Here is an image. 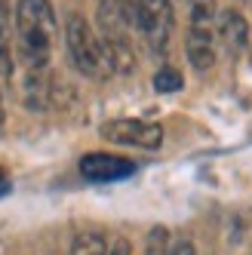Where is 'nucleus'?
I'll return each instance as SVG.
<instances>
[{
  "mask_svg": "<svg viewBox=\"0 0 252 255\" xmlns=\"http://www.w3.org/2000/svg\"><path fill=\"white\" fill-rule=\"evenodd\" d=\"M15 28V52L25 71H49V52L56 40V9L49 0H19L12 12Z\"/></svg>",
  "mask_w": 252,
  "mask_h": 255,
  "instance_id": "nucleus-1",
  "label": "nucleus"
},
{
  "mask_svg": "<svg viewBox=\"0 0 252 255\" xmlns=\"http://www.w3.org/2000/svg\"><path fill=\"white\" fill-rule=\"evenodd\" d=\"M65 46H68V56L77 65L80 74H86V77H111L108 68H105L102 40L96 37V31L89 28V22L80 12H68V19H65Z\"/></svg>",
  "mask_w": 252,
  "mask_h": 255,
  "instance_id": "nucleus-2",
  "label": "nucleus"
},
{
  "mask_svg": "<svg viewBox=\"0 0 252 255\" xmlns=\"http://www.w3.org/2000/svg\"><path fill=\"white\" fill-rule=\"evenodd\" d=\"M102 138L126 144V148H141V151H157L163 144V126L151 120H108L102 123Z\"/></svg>",
  "mask_w": 252,
  "mask_h": 255,
  "instance_id": "nucleus-3",
  "label": "nucleus"
},
{
  "mask_svg": "<svg viewBox=\"0 0 252 255\" xmlns=\"http://www.w3.org/2000/svg\"><path fill=\"white\" fill-rule=\"evenodd\" d=\"M135 28L145 34L154 49L163 52L169 43V31H172V3L169 0H141Z\"/></svg>",
  "mask_w": 252,
  "mask_h": 255,
  "instance_id": "nucleus-4",
  "label": "nucleus"
},
{
  "mask_svg": "<svg viewBox=\"0 0 252 255\" xmlns=\"http://www.w3.org/2000/svg\"><path fill=\"white\" fill-rule=\"evenodd\" d=\"M135 172V163H129L126 157H114V154H86L80 160V175L86 181H96V185H108V181H120L129 178Z\"/></svg>",
  "mask_w": 252,
  "mask_h": 255,
  "instance_id": "nucleus-5",
  "label": "nucleus"
},
{
  "mask_svg": "<svg viewBox=\"0 0 252 255\" xmlns=\"http://www.w3.org/2000/svg\"><path fill=\"white\" fill-rule=\"evenodd\" d=\"M215 34L225 43V49L231 56H240V52L249 46V25L237 9H225L219 12V22H215Z\"/></svg>",
  "mask_w": 252,
  "mask_h": 255,
  "instance_id": "nucleus-6",
  "label": "nucleus"
},
{
  "mask_svg": "<svg viewBox=\"0 0 252 255\" xmlns=\"http://www.w3.org/2000/svg\"><path fill=\"white\" fill-rule=\"evenodd\" d=\"M215 40L219 34L215 31H200V28H188V43H185V52H188V62L194 65V71H209L215 65Z\"/></svg>",
  "mask_w": 252,
  "mask_h": 255,
  "instance_id": "nucleus-7",
  "label": "nucleus"
},
{
  "mask_svg": "<svg viewBox=\"0 0 252 255\" xmlns=\"http://www.w3.org/2000/svg\"><path fill=\"white\" fill-rule=\"evenodd\" d=\"M15 71V56H12V31H9V12L0 0V83H9Z\"/></svg>",
  "mask_w": 252,
  "mask_h": 255,
  "instance_id": "nucleus-8",
  "label": "nucleus"
},
{
  "mask_svg": "<svg viewBox=\"0 0 252 255\" xmlns=\"http://www.w3.org/2000/svg\"><path fill=\"white\" fill-rule=\"evenodd\" d=\"M71 255H108V243H105L102 234L86 231V234L74 237V243H71Z\"/></svg>",
  "mask_w": 252,
  "mask_h": 255,
  "instance_id": "nucleus-9",
  "label": "nucleus"
},
{
  "mask_svg": "<svg viewBox=\"0 0 252 255\" xmlns=\"http://www.w3.org/2000/svg\"><path fill=\"white\" fill-rule=\"evenodd\" d=\"M182 86H185V77H182V71H175L172 65H163L154 74V89L157 93H178Z\"/></svg>",
  "mask_w": 252,
  "mask_h": 255,
  "instance_id": "nucleus-10",
  "label": "nucleus"
},
{
  "mask_svg": "<svg viewBox=\"0 0 252 255\" xmlns=\"http://www.w3.org/2000/svg\"><path fill=\"white\" fill-rule=\"evenodd\" d=\"M172 243H169V231L163 225H157L148 231V240H145V255H169Z\"/></svg>",
  "mask_w": 252,
  "mask_h": 255,
  "instance_id": "nucleus-11",
  "label": "nucleus"
},
{
  "mask_svg": "<svg viewBox=\"0 0 252 255\" xmlns=\"http://www.w3.org/2000/svg\"><path fill=\"white\" fill-rule=\"evenodd\" d=\"M108 255H132V246H129V240H126V237H117V240H114V246L108 249Z\"/></svg>",
  "mask_w": 252,
  "mask_h": 255,
  "instance_id": "nucleus-12",
  "label": "nucleus"
},
{
  "mask_svg": "<svg viewBox=\"0 0 252 255\" xmlns=\"http://www.w3.org/2000/svg\"><path fill=\"white\" fill-rule=\"evenodd\" d=\"M169 255H197V249H194L191 240H178V243H172Z\"/></svg>",
  "mask_w": 252,
  "mask_h": 255,
  "instance_id": "nucleus-13",
  "label": "nucleus"
},
{
  "mask_svg": "<svg viewBox=\"0 0 252 255\" xmlns=\"http://www.w3.org/2000/svg\"><path fill=\"white\" fill-rule=\"evenodd\" d=\"M0 126H3V99H0Z\"/></svg>",
  "mask_w": 252,
  "mask_h": 255,
  "instance_id": "nucleus-14",
  "label": "nucleus"
}]
</instances>
